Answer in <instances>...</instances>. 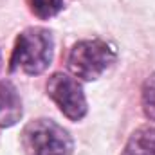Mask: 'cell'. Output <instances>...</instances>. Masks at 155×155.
<instances>
[{"instance_id": "6da1fadb", "label": "cell", "mask_w": 155, "mask_h": 155, "mask_svg": "<svg viewBox=\"0 0 155 155\" xmlns=\"http://www.w3.org/2000/svg\"><path fill=\"white\" fill-rule=\"evenodd\" d=\"M54 54V38L49 29L27 27L16 38L9 69L29 76H38L47 71Z\"/></svg>"}, {"instance_id": "7a4b0ae2", "label": "cell", "mask_w": 155, "mask_h": 155, "mask_svg": "<svg viewBox=\"0 0 155 155\" xmlns=\"http://www.w3.org/2000/svg\"><path fill=\"white\" fill-rule=\"evenodd\" d=\"M25 155H72L74 141L71 134L52 119H35L27 123L20 135Z\"/></svg>"}, {"instance_id": "3957f363", "label": "cell", "mask_w": 155, "mask_h": 155, "mask_svg": "<svg viewBox=\"0 0 155 155\" xmlns=\"http://www.w3.org/2000/svg\"><path fill=\"white\" fill-rule=\"evenodd\" d=\"M117 60L116 47L105 40H81L76 41L69 52L67 67L72 76L83 81H94L101 78Z\"/></svg>"}, {"instance_id": "277c9868", "label": "cell", "mask_w": 155, "mask_h": 155, "mask_svg": "<svg viewBox=\"0 0 155 155\" xmlns=\"http://www.w3.org/2000/svg\"><path fill=\"white\" fill-rule=\"evenodd\" d=\"M47 96L71 121H81L87 114V99L81 83L69 74L56 72L47 79Z\"/></svg>"}, {"instance_id": "5b68a950", "label": "cell", "mask_w": 155, "mask_h": 155, "mask_svg": "<svg viewBox=\"0 0 155 155\" xmlns=\"http://www.w3.org/2000/svg\"><path fill=\"white\" fill-rule=\"evenodd\" d=\"M22 99L16 87L4 79L0 81V128H9L22 119Z\"/></svg>"}, {"instance_id": "8992f818", "label": "cell", "mask_w": 155, "mask_h": 155, "mask_svg": "<svg viewBox=\"0 0 155 155\" xmlns=\"http://www.w3.org/2000/svg\"><path fill=\"white\" fill-rule=\"evenodd\" d=\"M121 155H155V128L141 126L126 141Z\"/></svg>"}, {"instance_id": "52a82bcc", "label": "cell", "mask_w": 155, "mask_h": 155, "mask_svg": "<svg viewBox=\"0 0 155 155\" xmlns=\"http://www.w3.org/2000/svg\"><path fill=\"white\" fill-rule=\"evenodd\" d=\"M27 4L33 15L41 20H49L63 9V0H27Z\"/></svg>"}, {"instance_id": "ba28073f", "label": "cell", "mask_w": 155, "mask_h": 155, "mask_svg": "<svg viewBox=\"0 0 155 155\" xmlns=\"http://www.w3.org/2000/svg\"><path fill=\"white\" fill-rule=\"evenodd\" d=\"M141 101H143V112L150 121H155V74L146 78L143 83V92H141Z\"/></svg>"}, {"instance_id": "9c48e42d", "label": "cell", "mask_w": 155, "mask_h": 155, "mask_svg": "<svg viewBox=\"0 0 155 155\" xmlns=\"http://www.w3.org/2000/svg\"><path fill=\"white\" fill-rule=\"evenodd\" d=\"M0 67H2V54H0Z\"/></svg>"}]
</instances>
